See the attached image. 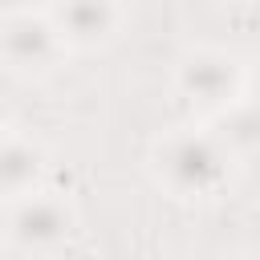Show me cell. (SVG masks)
<instances>
[{"mask_svg":"<svg viewBox=\"0 0 260 260\" xmlns=\"http://www.w3.org/2000/svg\"><path fill=\"white\" fill-rule=\"evenodd\" d=\"M175 85L183 98H191L199 106L228 110L244 93V69L236 57H228L219 49H191L175 65Z\"/></svg>","mask_w":260,"mask_h":260,"instance_id":"3957f363","label":"cell"},{"mask_svg":"<svg viewBox=\"0 0 260 260\" xmlns=\"http://www.w3.org/2000/svg\"><path fill=\"white\" fill-rule=\"evenodd\" d=\"M8 134H12V122H8V114H4V110H0V142H4V138H8Z\"/></svg>","mask_w":260,"mask_h":260,"instance_id":"ba28073f","label":"cell"},{"mask_svg":"<svg viewBox=\"0 0 260 260\" xmlns=\"http://www.w3.org/2000/svg\"><path fill=\"white\" fill-rule=\"evenodd\" d=\"M256 98H260V73H256Z\"/></svg>","mask_w":260,"mask_h":260,"instance_id":"9c48e42d","label":"cell"},{"mask_svg":"<svg viewBox=\"0 0 260 260\" xmlns=\"http://www.w3.org/2000/svg\"><path fill=\"white\" fill-rule=\"evenodd\" d=\"M150 167L175 199H211L228 187V154L211 134L175 130L154 142Z\"/></svg>","mask_w":260,"mask_h":260,"instance_id":"6da1fadb","label":"cell"},{"mask_svg":"<svg viewBox=\"0 0 260 260\" xmlns=\"http://www.w3.org/2000/svg\"><path fill=\"white\" fill-rule=\"evenodd\" d=\"M45 175V150L28 138H4L0 142V199H20L37 187Z\"/></svg>","mask_w":260,"mask_h":260,"instance_id":"8992f818","label":"cell"},{"mask_svg":"<svg viewBox=\"0 0 260 260\" xmlns=\"http://www.w3.org/2000/svg\"><path fill=\"white\" fill-rule=\"evenodd\" d=\"M61 32L53 16L41 12H12L0 20V61L16 73H45L61 53Z\"/></svg>","mask_w":260,"mask_h":260,"instance_id":"277c9868","label":"cell"},{"mask_svg":"<svg viewBox=\"0 0 260 260\" xmlns=\"http://www.w3.org/2000/svg\"><path fill=\"white\" fill-rule=\"evenodd\" d=\"M53 24L65 45H106L118 24H122V4L118 0H53Z\"/></svg>","mask_w":260,"mask_h":260,"instance_id":"5b68a950","label":"cell"},{"mask_svg":"<svg viewBox=\"0 0 260 260\" xmlns=\"http://www.w3.org/2000/svg\"><path fill=\"white\" fill-rule=\"evenodd\" d=\"M223 142L232 146H260V98L252 102H232L223 118Z\"/></svg>","mask_w":260,"mask_h":260,"instance_id":"52a82bcc","label":"cell"},{"mask_svg":"<svg viewBox=\"0 0 260 260\" xmlns=\"http://www.w3.org/2000/svg\"><path fill=\"white\" fill-rule=\"evenodd\" d=\"M77 232L73 207L53 191H28L8 211V244L20 252H45Z\"/></svg>","mask_w":260,"mask_h":260,"instance_id":"7a4b0ae2","label":"cell"}]
</instances>
